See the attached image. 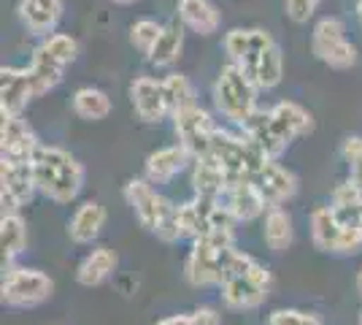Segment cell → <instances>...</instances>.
I'll return each instance as SVG.
<instances>
[{
    "label": "cell",
    "instance_id": "obj_1",
    "mask_svg": "<svg viewBox=\"0 0 362 325\" xmlns=\"http://www.w3.org/2000/svg\"><path fill=\"white\" fill-rule=\"evenodd\" d=\"M317 127L314 114L295 101H279L268 108H257V114L243 125L246 136L271 160H281L284 152L298 139L311 136Z\"/></svg>",
    "mask_w": 362,
    "mask_h": 325
},
{
    "label": "cell",
    "instance_id": "obj_2",
    "mask_svg": "<svg viewBox=\"0 0 362 325\" xmlns=\"http://www.w3.org/2000/svg\"><path fill=\"white\" fill-rule=\"evenodd\" d=\"M124 203L136 217V222L146 233H151L163 244H179L181 228H179V203L168 198L157 185H151L146 176H133L122 187Z\"/></svg>",
    "mask_w": 362,
    "mask_h": 325
},
{
    "label": "cell",
    "instance_id": "obj_3",
    "mask_svg": "<svg viewBox=\"0 0 362 325\" xmlns=\"http://www.w3.org/2000/svg\"><path fill=\"white\" fill-rule=\"evenodd\" d=\"M33 173L38 195L57 206H71L78 201L84 182H87V169L84 163L54 144H41V149L33 157Z\"/></svg>",
    "mask_w": 362,
    "mask_h": 325
},
{
    "label": "cell",
    "instance_id": "obj_4",
    "mask_svg": "<svg viewBox=\"0 0 362 325\" xmlns=\"http://www.w3.org/2000/svg\"><path fill=\"white\" fill-rule=\"evenodd\" d=\"M273 290L271 268L246 249H235L230 274L219 285V301L230 312H255L265 307Z\"/></svg>",
    "mask_w": 362,
    "mask_h": 325
},
{
    "label": "cell",
    "instance_id": "obj_5",
    "mask_svg": "<svg viewBox=\"0 0 362 325\" xmlns=\"http://www.w3.org/2000/svg\"><path fill=\"white\" fill-rule=\"evenodd\" d=\"M259 87L235 62H225L211 84L214 111L233 127H243L259 108Z\"/></svg>",
    "mask_w": 362,
    "mask_h": 325
},
{
    "label": "cell",
    "instance_id": "obj_6",
    "mask_svg": "<svg viewBox=\"0 0 362 325\" xmlns=\"http://www.w3.org/2000/svg\"><path fill=\"white\" fill-rule=\"evenodd\" d=\"M238 249V239H195L189 241L184 258V279L197 290H219V285L230 274L233 255Z\"/></svg>",
    "mask_w": 362,
    "mask_h": 325
},
{
    "label": "cell",
    "instance_id": "obj_7",
    "mask_svg": "<svg viewBox=\"0 0 362 325\" xmlns=\"http://www.w3.org/2000/svg\"><path fill=\"white\" fill-rule=\"evenodd\" d=\"M308 233L311 244L322 255H335V258H354L362 252V228L354 219L341 217L327 203H317L308 215Z\"/></svg>",
    "mask_w": 362,
    "mask_h": 325
},
{
    "label": "cell",
    "instance_id": "obj_8",
    "mask_svg": "<svg viewBox=\"0 0 362 325\" xmlns=\"http://www.w3.org/2000/svg\"><path fill=\"white\" fill-rule=\"evenodd\" d=\"M209 155L225 169L230 182L235 179H252L257 171L262 169L271 157L262 155V149L246 136V130L233 127V125H219L214 133Z\"/></svg>",
    "mask_w": 362,
    "mask_h": 325
},
{
    "label": "cell",
    "instance_id": "obj_9",
    "mask_svg": "<svg viewBox=\"0 0 362 325\" xmlns=\"http://www.w3.org/2000/svg\"><path fill=\"white\" fill-rule=\"evenodd\" d=\"M179 228L184 241L195 239H238V219L222 201L189 195L179 203Z\"/></svg>",
    "mask_w": 362,
    "mask_h": 325
},
{
    "label": "cell",
    "instance_id": "obj_10",
    "mask_svg": "<svg viewBox=\"0 0 362 325\" xmlns=\"http://www.w3.org/2000/svg\"><path fill=\"white\" fill-rule=\"evenodd\" d=\"M54 295V279L33 266H6L0 277V301L8 309H38Z\"/></svg>",
    "mask_w": 362,
    "mask_h": 325
},
{
    "label": "cell",
    "instance_id": "obj_11",
    "mask_svg": "<svg viewBox=\"0 0 362 325\" xmlns=\"http://www.w3.org/2000/svg\"><path fill=\"white\" fill-rule=\"evenodd\" d=\"M311 55L332 71L357 65V47L349 41L346 22L341 16H322L311 30Z\"/></svg>",
    "mask_w": 362,
    "mask_h": 325
},
{
    "label": "cell",
    "instance_id": "obj_12",
    "mask_svg": "<svg viewBox=\"0 0 362 325\" xmlns=\"http://www.w3.org/2000/svg\"><path fill=\"white\" fill-rule=\"evenodd\" d=\"M227 62H235L246 76L255 81L257 68L262 65L265 55L276 47V38L265 28H233L222 38Z\"/></svg>",
    "mask_w": 362,
    "mask_h": 325
},
{
    "label": "cell",
    "instance_id": "obj_13",
    "mask_svg": "<svg viewBox=\"0 0 362 325\" xmlns=\"http://www.w3.org/2000/svg\"><path fill=\"white\" fill-rule=\"evenodd\" d=\"M38 195L33 163L0 157V209L3 212H22Z\"/></svg>",
    "mask_w": 362,
    "mask_h": 325
},
{
    "label": "cell",
    "instance_id": "obj_14",
    "mask_svg": "<svg viewBox=\"0 0 362 325\" xmlns=\"http://www.w3.org/2000/svg\"><path fill=\"white\" fill-rule=\"evenodd\" d=\"M170 120H173V133H176L179 144H184L195 157L209 155L214 133L219 127V122L214 120V114L209 108L195 103V106H187L181 108V111H176Z\"/></svg>",
    "mask_w": 362,
    "mask_h": 325
},
{
    "label": "cell",
    "instance_id": "obj_15",
    "mask_svg": "<svg viewBox=\"0 0 362 325\" xmlns=\"http://www.w3.org/2000/svg\"><path fill=\"white\" fill-rule=\"evenodd\" d=\"M41 144L44 141L38 139L35 127L25 120V114L0 117V157L33 163V157L41 149Z\"/></svg>",
    "mask_w": 362,
    "mask_h": 325
},
{
    "label": "cell",
    "instance_id": "obj_16",
    "mask_svg": "<svg viewBox=\"0 0 362 325\" xmlns=\"http://www.w3.org/2000/svg\"><path fill=\"white\" fill-rule=\"evenodd\" d=\"M130 103L141 122L160 125L170 120V108L165 101V90H163V79L154 76H136L130 81Z\"/></svg>",
    "mask_w": 362,
    "mask_h": 325
},
{
    "label": "cell",
    "instance_id": "obj_17",
    "mask_svg": "<svg viewBox=\"0 0 362 325\" xmlns=\"http://www.w3.org/2000/svg\"><path fill=\"white\" fill-rule=\"evenodd\" d=\"M192 160L195 155L184 147V144H168V147H160L146 155L144 160V176L149 179L151 185L157 187H165L170 185L173 179H179L184 171L192 169Z\"/></svg>",
    "mask_w": 362,
    "mask_h": 325
},
{
    "label": "cell",
    "instance_id": "obj_18",
    "mask_svg": "<svg viewBox=\"0 0 362 325\" xmlns=\"http://www.w3.org/2000/svg\"><path fill=\"white\" fill-rule=\"evenodd\" d=\"M252 179H255L257 190L262 193L268 209H273V206H287L298 195V190H300L298 173L292 169H287L281 160H268Z\"/></svg>",
    "mask_w": 362,
    "mask_h": 325
},
{
    "label": "cell",
    "instance_id": "obj_19",
    "mask_svg": "<svg viewBox=\"0 0 362 325\" xmlns=\"http://www.w3.org/2000/svg\"><path fill=\"white\" fill-rule=\"evenodd\" d=\"M33 98H35V93H33L30 68L3 65L0 68V117L25 114V108Z\"/></svg>",
    "mask_w": 362,
    "mask_h": 325
},
{
    "label": "cell",
    "instance_id": "obj_20",
    "mask_svg": "<svg viewBox=\"0 0 362 325\" xmlns=\"http://www.w3.org/2000/svg\"><path fill=\"white\" fill-rule=\"evenodd\" d=\"M106 222V206L100 201H95V198H90V201H81L74 209V215H71L68 225H65V233H68V239L74 241L76 247H92L100 239Z\"/></svg>",
    "mask_w": 362,
    "mask_h": 325
},
{
    "label": "cell",
    "instance_id": "obj_21",
    "mask_svg": "<svg viewBox=\"0 0 362 325\" xmlns=\"http://www.w3.org/2000/svg\"><path fill=\"white\" fill-rule=\"evenodd\" d=\"M222 203L230 215L238 219V225L246 222H257L268 212V203L262 198V193L257 190L255 179H235L230 182L222 195Z\"/></svg>",
    "mask_w": 362,
    "mask_h": 325
},
{
    "label": "cell",
    "instance_id": "obj_22",
    "mask_svg": "<svg viewBox=\"0 0 362 325\" xmlns=\"http://www.w3.org/2000/svg\"><path fill=\"white\" fill-rule=\"evenodd\" d=\"M62 11H65L62 0H16L19 22L33 38H46L57 33Z\"/></svg>",
    "mask_w": 362,
    "mask_h": 325
},
{
    "label": "cell",
    "instance_id": "obj_23",
    "mask_svg": "<svg viewBox=\"0 0 362 325\" xmlns=\"http://www.w3.org/2000/svg\"><path fill=\"white\" fill-rule=\"evenodd\" d=\"M119 255L108 244H92V249L76 266V282L81 287H100L117 274Z\"/></svg>",
    "mask_w": 362,
    "mask_h": 325
},
{
    "label": "cell",
    "instance_id": "obj_24",
    "mask_svg": "<svg viewBox=\"0 0 362 325\" xmlns=\"http://www.w3.org/2000/svg\"><path fill=\"white\" fill-rule=\"evenodd\" d=\"M227 185H230V176H227L225 169H222L211 155H200L192 160V169H189L192 195H197V198H211V201H222Z\"/></svg>",
    "mask_w": 362,
    "mask_h": 325
},
{
    "label": "cell",
    "instance_id": "obj_25",
    "mask_svg": "<svg viewBox=\"0 0 362 325\" xmlns=\"http://www.w3.org/2000/svg\"><path fill=\"white\" fill-rule=\"evenodd\" d=\"M259 228H262L259 231L262 244L273 255H281V252H287L295 244V219H292L287 206H273V209H268L262 215V225Z\"/></svg>",
    "mask_w": 362,
    "mask_h": 325
},
{
    "label": "cell",
    "instance_id": "obj_26",
    "mask_svg": "<svg viewBox=\"0 0 362 325\" xmlns=\"http://www.w3.org/2000/svg\"><path fill=\"white\" fill-rule=\"evenodd\" d=\"M179 22L195 35L209 38L222 28V14L211 0H179Z\"/></svg>",
    "mask_w": 362,
    "mask_h": 325
},
{
    "label": "cell",
    "instance_id": "obj_27",
    "mask_svg": "<svg viewBox=\"0 0 362 325\" xmlns=\"http://www.w3.org/2000/svg\"><path fill=\"white\" fill-rule=\"evenodd\" d=\"M28 249V222L22 212H3L0 215V258L3 268L14 266Z\"/></svg>",
    "mask_w": 362,
    "mask_h": 325
},
{
    "label": "cell",
    "instance_id": "obj_28",
    "mask_svg": "<svg viewBox=\"0 0 362 325\" xmlns=\"http://www.w3.org/2000/svg\"><path fill=\"white\" fill-rule=\"evenodd\" d=\"M30 79H33V93L35 98H44L46 93H52L54 87H60L62 74L68 65H62L52 52H46L41 44L33 49V57H30Z\"/></svg>",
    "mask_w": 362,
    "mask_h": 325
},
{
    "label": "cell",
    "instance_id": "obj_29",
    "mask_svg": "<svg viewBox=\"0 0 362 325\" xmlns=\"http://www.w3.org/2000/svg\"><path fill=\"white\" fill-rule=\"evenodd\" d=\"M184 30H187V28L181 25L179 19L163 25V33H160V38H157V44H154V49L149 52L146 60H149L154 68H160V71L173 68V65L179 62L181 52H184Z\"/></svg>",
    "mask_w": 362,
    "mask_h": 325
},
{
    "label": "cell",
    "instance_id": "obj_30",
    "mask_svg": "<svg viewBox=\"0 0 362 325\" xmlns=\"http://www.w3.org/2000/svg\"><path fill=\"white\" fill-rule=\"evenodd\" d=\"M71 108L78 120L84 122H100L111 114V98H108L106 90L100 87H78L74 95H71Z\"/></svg>",
    "mask_w": 362,
    "mask_h": 325
},
{
    "label": "cell",
    "instance_id": "obj_31",
    "mask_svg": "<svg viewBox=\"0 0 362 325\" xmlns=\"http://www.w3.org/2000/svg\"><path fill=\"white\" fill-rule=\"evenodd\" d=\"M163 90H165V101H168V108H170V117H173L176 111H181V108L200 103V101H197L195 84L184 76V74H176V71H170L168 76H163Z\"/></svg>",
    "mask_w": 362,
    "mask_h": 325
},
{
    "label": "cell",
    "instance_id": "obj_32",
    "mask_svg": "<svg viewBox=\"0 0 362 325\" xmlns=\"http://www.w3.org/2000/svg\"><path fill=\"white\" fill-rule=\"evenodd\" d=\"M154 325H222V314L214 307H195L189 312H173V314H165L160 317Z\"/></svg>",
    "mask_w": 362,
    "mask_h": 325
},
{
    "label": "cell",
    "instance_id": "obj_33",
    "mask_svg": "<svg viewBox=\"0 0 362 325\" xmlns=\"http://www.w3.org/2000/svg\"><path fill=\"white\" fill-rule=\"evenodd\" d=\"M160 33H163V25H160L157 19H136V22L130 25V44H133L141 55L149 57V52L154 49V44H157Z\"/></svg>",
    "mask_w": 362,
    "mask_h": 325
},
{
    "label": "cell",
    "instance_id": "obj_34",
    "mask_svg": "<svg viewBox=\"0 0 362 325\" xmlns=\"http://www.w3.org/2000/svg\"><path fill=\"white\" fill-rule=\"evenodd\" d=\"M46 52H52L62 65H74L76 57H78V41H76L74 35H68V33H52V35H46L38 41Z\"/></svg>",
    "mask_w": 362,
    "mask_h": 325
},
{
    "label": "cell",
    "instance_id": "obj_35",
    "mask_svg": "<svg viewBox=\"0 0 362 325\" xmlns=\"http://www.w3.org/2000/svg\"><path fill=\"white\" fill-rule=\"evenodd\" d=\"M265 325H325L317 312L300 309V307H279L268 314Z\"/></svg>",
    "mask_w": 362,
    "mask_h": 325
},
{
    "label": "cell",
    "instance_id": "obj_36",
    "mask_svg": "<svg viewBox=\"0 0 362 325\" xmlns=\"http://www.w3.org/2000/svg\"><path fill=\"white\" fill-rule=\"evenodd\" d=\"M362 203V185H357L351 176H346L344 182H338V185L332 187L330 193V206L332 209H349V206H357Z\"/></svg>",
    "mask_w": 362,
    "mask_h": 325
},
{
    "label": "cell",
    "instance_id": "obj_37",
    "mask_svg": "<svg viewBox=\"0 0 362 325\" xmlns=\"http://www.w3.org/2000/svg\"><path fill=\"white\" fill-rule=\"evenodd\" d=\"M341 160L346 163L349 176L362 185V136H349L344 144H341Z\"/></svg>",
    "mask_w": 362,
    "mask_h": 325
},
{
    "label": "cell",
    "instance_id": "obj_38",
    "mask_svg": "<svg viewBox=\"0 0 362 325\" xmlns=\"http://www.w3.org/2000/svg\"><path fill=\"white\" fill-rule=\"evenodd\" d=\"M322 0H284V14L295 22V25H305L311 16L317 14Z\"/></svg>",
    "mask_w": 362,
    "mask_h": 325
},
{
    "label": "cell",
    "instance_id": "obj_39",
    "mask_svg": "<svg viewBox=\"0 0 362 325\" xmlns=\"http://www.w3.org/2000/svg\"><path fill=\"white\" fill-rule=\"evenodd\" d=\"M354 287H357V293H360V301H362V266L357 268V277H354Z\"/></svg>",
    "mask_w": 362,
    "mask_h": 325
},
{
    "label": "cell",
    "instance_id": "obj_40",
    "mask_svg": "<svg viewBox=\"0 0 362 325\" xmlns=\"http://www.w3.org/2000/svg\"><path fill=\"white\" fill-rule=\"evenodd\" d=\"M354 8H357V22H360V28H362V0L354 3Z\"/></svg>",
    "mask_w": 362,
    "mask_h": 325
},
{
    "label": "cell",
    "instance_id": "obj_41",
    "mask_svg": "<svg viewBox=\"0 0 362 325\" xmlns=\"http://www.w3.org/2000/svg\"><path fill=\"white\" fill-rule=\"evenodd\" d=\"M108 3H119V6H130V3H136V0H108Z\"/></svg>",
    "mask_w": 362,
    "mask_h": 325
},
{
    "label": "cell",
    "instance_id": "obj_42",
    "mask_svg": "<svg viewBox=\"0 0 362 325\" xmlns=\"http://www.w3.org/2000/svg\"><path fill=\"white\" fill-rule=\"evenodd\" d=\"M360 325H362V309H360Z\"/></svg>",
    "mask_w": 362,
    "mask_h": 325
}]
</instances>
